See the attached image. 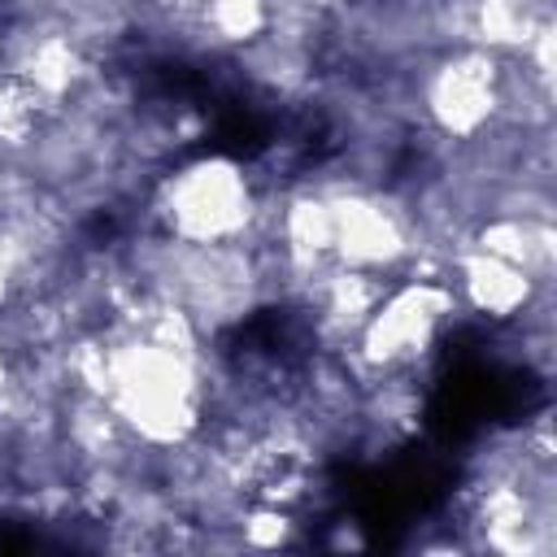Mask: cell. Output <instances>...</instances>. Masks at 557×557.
<instances>
[{
	"label": "cell",
	"instance_id": "cell-1",
	"mask_svg": "<svg viewBox=\"0 0 557 557\" xmlns=\"http://www.w3.org/2000/svg\"><path fill=\"white\" fill-rule=\"evenodd\" d=\"M270 187L257 165L226 152H196L170 161L139 200V222L165 239L218 248L257 244Z\"/></svg>",
	"mask_w": 557,
	"mask_h": 557
},
{
	"label": "cell",
	"instance_id": "cell-2",
	"mask_svg": "<svg viewBox=\"0 0 557 557\" xmlns=\"http://www.w3.org/2000/svg\"><path fill=\"white\" fill-rule=\"evenodd\" d=\"M461 322L466 318L448 278L400 274L387 283L383 300L339 357L361 387L379 379H426Z\"/></svg>",
	"mask_w": 557,
	"mask_h": 557
}]
</instances>
